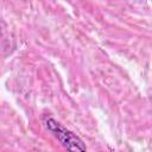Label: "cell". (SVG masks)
I'll list each match as a JSON object with an SVG mask.
<instances>
[{"label":"cell","mask_w":152,"mask_h":152,"mask_svg":"<svg viewBox=\"0 0 152 152\" xmlns=\"http://www.w3.org/2000/svg\"><path fill=\"white\" fill-rule=\"evenodd\" d=\"M46 127L49 131L53 133V135L68 148L71 151H84L87 147L83 145V142L70 131L65 129L63 126H61L56 120L48 119L46 120Z\"/></svg>","instance_id":"obj_1"}]
</instances>
